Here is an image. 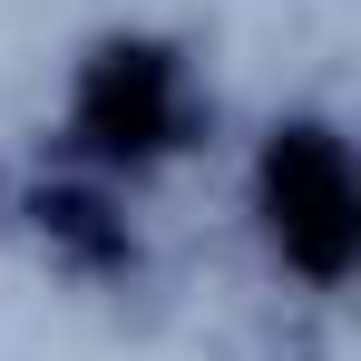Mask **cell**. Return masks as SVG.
Masks as SVG:
<instances>
[{
  "mask_svg": "<svg viewBox=\"0 0 361 361\" xmlns=\"http://www.w3.org/2000/svg\"><path fill=\"white\" fill-rule=\"evenodd\" d=\"M274 235L302 244V264H342V235H352V185H342V157L322 137H283L274 147Z\"/></svg>",
  "mask_w": 361,
  "mask_h": 361,
  "instance_id": "obj_1",
  "label": "cell"
}]
</instances>
